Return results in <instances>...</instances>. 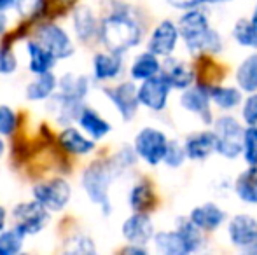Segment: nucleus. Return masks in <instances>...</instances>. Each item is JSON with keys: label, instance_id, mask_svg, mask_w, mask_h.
Masks as SVG:
<instances>
[{"label": "nucleus", "instance_id": "1", "mask_svg": "<svg viewBox=\"0 0 257 255\" xmlns=\"http://www.w3.org/2000/svg\"><path fill=\"white\" fill-rule=\"evenodd\" d=\"M98 35L108 51L122 55L142 41V27L126 9H117L100 23Z\"/></svg>", "mask_w": 257, "mask_h": 255}, {"label": "nucleus", "instance_id": "2", "mask_svg": "<svg viewBox=\"0 0 257 255\" xmlns=\"http://www.w3.org/2000/svg\"><path fill=\"white\" fill-rule=\"evenodd\" d=\"M179 32L182 34L186 46L191 53H219L222 49L220 35L208 27L205 13L198 9H189L179 23Z\"/></svg>", "mask_w": 257, "mask_h": 255}, {"label": "nucleus", "instance_id": "3", "mask_svg": "<svg viewBox=\"0 0 257 255\" xmlns=\"http://www.w3.org/2000/svg\"><path fill=\"white\" fill-rule=\"evenodd\" d=\"M119 175L117 168L110 161H95L82 173V187L88 197L102 206L103 213H110V201H108V189L115 177Z\"/></svg>", "mask_w": 257, "mask_h": 255}, {"label": "nucleus", "instance_id": "4", "mask_svg": "<svg viewBox=\"0 0 257 255\" xmlns=\"http://www.w3.org/2000/svg\"><path fill=\"white\" fill-rule=\"evenodd\" d=\"M215 136H217V152L227 159H234L243 150L245 131L240 123L231 116H222L215 121Z\"/></svg>", "mask_w": 257, "mask_h": 255}, {"label": "nucleus", "instance_id": "5", "mask_svg": "<svg viewBox=\"0 0 257 255\" xmlns=\"http://www.w3.org/2000/svg\"><path fill=\"white\" fill-rule=\"evenodd\" d=\"M49 218V210L41 204L37 199L27 201V203H20L14 206L13 210V220L14 227L21 229L25 234H37L42 229L48 225Z\"/></svg>", "mask_w": 257, "mask_h": 255}, {"label": "nucleus", "instance_id": "6", "mask_svg": "<svg viewBox=\"0 0 257 255\" xmlns=\"http://www.w3.org/2000/svg\"><path fill=\"white\" fill-rule=\"evenodd\" d=\"M168 140L165 133L154 128H144L139 135L135 136V152L139 157H142L146 163L158 164L165 161L166 150H168Z\"/></svg>", "mask_w": 257, "mask_h": 255}, {"label": "nucleus", "instance_id": "7", "mask_svg": "<svg viewBox=\"0 0 257 255\" xmlns=\"http://www.w3.org/2000/svg\"><path fill=\"white\" fill-rule=\"evenodd\" d=\"M72 197V187L63 178H51L34 187V199L44 204L49 211H60L68 204Z\"/></svg>", "mask_w": 257, "mask_h": 255}, {"label": "nucleus", "instance_id": "8", "mask_svg": "<svg viewBox=\"0 0 257 255\" xmlns=\"http://www.w3.org/2000/svg\"><path fill=\"white\" fill-rule=\"evenodd\" d=\"M35 41L53 53L58 60H67L74 55V42L70 35L54 23H44L35 32Z\"/></svg>", "mask_w": 257, "mask_h": 255}, {"label": "nucleus", "instance_id": "9", "mask_svg": "<svg viewBox=\"0 0 257 255\" xmlns=\"http://www.w3.org/2000/svg\"><path fill=\"white\" fill-rule=\"evenodd\" d=\"M172 84L166 79L165 74H158L151 79L142 81V86L139 88V100L142 105H146L151 110H163L168 100Z\"/></svg>", "mask_w": 257, "mask_h": 255}, {"label": "nucleus", "instance_id": "10", "mask_svg": "<svg viewBox=\"0 0 257 255\" xmlns=\"http://www.w3.org/2000/svg\"><path fill=\"white\" fill-rule=\"evenodd\" d=\"M229 238L243 252L257 253V220L248 215H236L229 222Z\"/></svg>", "mask_w": 257, "mask_h": 255}, {"label": "nucleus", "instance_id": "11", "mask_svg": "<svg viewBox=\"0 0 257 255\" xmlns=\"http://www.w3.org/2000/svg\"><path fill=\"white\" fill-rule=\"evenodd\" d=\"M84 109L82 100H77L74 96H68L65 93L58 91L49 98L48 102V110L51 112V116L56 119V123H60L61 126H70L74 121H77L81 110Z\"/></svg>", "mask_w": 257, "mask_h": 255}, {"label": "nucleus", "instance_id": "12", "mask_svg": "<svg viewBox=\"0 0 257 255\" xmlns=\"http://www.w3.org/2000/svg\"><path fill=\"white\" fill-rule=\"evenodd\" d=\"M107 98L114 103V107L119 110L124 121L133 119L137 109H139V89L132 84V82H122V84L115 86V88L105 89Z\"/></svg>", "mask_w": 257, "mask_h": 255}, {"label": "nucleus", "instance_id": "13", "mask_svg": "<svg viewBox=\"0 0 257 255\" xmlns=\"http://www.w3.org/2000/svg\"><path fill=\"white\" fill-rule=\"evenodd\" d=\"M154 234V225L153 220L147 213H135L128 217L122 224V236L126 238L128 243H135V245H146Z\"/></svg>", "mask_w": 257, "mask_h": 255}, {"label": "nucleus", "instance_id": "14", "mask_svg": "<svg viewBox=\"0 0 257 255\" xmlns=\"http://www.w3.org/2000/svg\"><path fill=\"white\" fill-rule=\"evenodd\" d=\"M179 30L172 21H163L156 27L149 39V51L158 56H168L177 46Z\"/></svg>", "mask_w": 257, "mask_h": 255}, {"label": "nucleus", "instance_id": "15", "mask_svg": "<svg viewBox=\"0 0 257 255\" xmlns=\"http://www.w3.org/2000/svg\"><path fill=\"white\" fill-rule=\"evenodd\" d=\"M184 109H187L189 112H194L203 119V123L210 124L212 123V112H210V96L208 91L203 86L198 88H187L186 93L180 98Z\"/></svg>", "mask_w": 257, "mask_h": 255}, {"label": "nucleus", "instance_id": "16", "mask_svg": "<svg viewBox=\"0 0 257 255\" xmlns=\"http://www.w3.org/2000/svg\"><path fill=\"white\" fill-rule=\"evenodd\" d=\"M58 140H60V145L67 152L75 154V156H86V154H89L95 149V142L91 138H88V136H84L74 126H65L63 131L58 136Z\"/></svg>", "mask_w": 257, "mask_h": 255}, {"label": "nucleus", "instance_id": "17", "mask_svg": "<svg viewBox=\"0 0 257 255\" xmlns=\"http://www.w3.org/2000/svg\"><path fill=\"white\" fill-rule=\"evenodd\" d=\"M122 68L121 55L117 53H98L93 58V77L96 81H110L119 75Z\"/></svg>", "mask_w": 257, "mask_h": 255}, {"label": "nucleus", "instance_id": "18", "mask_svg": "<svg viewBox=\"0 0 257 255\" xmlns=\"http://www.w3.org/2000/svg\"><path fill=\"white\" fill-rule=\"evenodd\" d=\"M184 147H186V154L189 159H206L212 152H217L215 131H203L193 135Z\"/></svg>", "mask_w": 257, "mask_h": 255}, {"label": "nucleus", "instance_id": "19", "mask_svg": "<svg viewBox=\"0 0 257 255\" xmlns=\"http://www.w3.org/2000/svg\"><path fill=\"white\" fill-rule=\"evenodd\" d=\"M27 51H28V56H30V65H28V67H30V70L34 72L35 75L51 72L54 68V65H56L58 58L49 49H46L41 42L28 41Z\"/></svg>", "mask_w": 257, "mask_h": 255}, {"label": "nucleus", "instance_id": "20", "mask_svg": "<svg viewBox=\"0 0 257 255\" xmlns=\"http://www.w3.org/2000/svg\"><path fill=\"white\" fill-rule=\"evenodd\" d=\"M56 88H58V79L53 72L39 74L37 77L27 86V98L30 100V102L49 100L54 95Z\"/></svg>", "mask_w": 257, "mask_h": 255}, {"label": "nucleus", "instance_id": "21", "mask_svg": "<svg viewBox=\"0 0 257 255\" xmlns=\"http://www.w3.org/2000/svg\"><path fill=\"white\" fill-rule=\"evenodd\" d=\"M77 123L93 140L103 138L112 129L110 124H108L98 112H95V110L89 109V107H84V109L81 110V114H79V117H77Z\"/></svg>", "mask_w": 257, "mask_h": 255}, {"label": "nucleus", "instance_id": "22", "mask_svg": "<svg viewBox=\"0 0 257 255\" xmlns=\"http://www.w3.org/2000/svg\"><path fill=\"white\" fill-rule=\"evenodd\" d=\"M224 211L220 210L217 204L213 203H206L203 206H198L191 211V220L198 225L203 231H212V229H217L220 224L224 222Z\"/></svg>", "mask_w": 257, "mask_h": 255}, {"label": "nucleus", "instance_id": "23", "mask_svg": "<svg viewBox=\"0 0 257 255\" xmlns=\"http://www.w3.org/2000/svg\"><path fill=\"white\" fill-rule=\"evenodd\" d=\"M74 28L82 42L91 41L96 34H100L98 21L89 7H77V11L74 13Z\"/></svg>", "mask_w": 257, "mask_h": 255}, {"label": "nucleus", "instance_id": "24", "mask_svg": "<svg viewBox=\"0 0 257 255\" xmlns=\"http://www.w3.org/2000/svg\"><path fill=\"white\" fill-rule=\"evenodd\" d=\"M156 248L159 250L161 253L166 255H186L191 253V248L187 245V241L184 239V236L180 234L179 231H163L158 232L154 238Z\"/></svg>", "mask_w": 257, "mask_h": 255}, {"label": "nucleus", "instance_id": "25", "mask_svg": "<svg viewBox=\"0 0 257 255\" xmlns=\"http://www.w3.org/2000/svg\"><path fill=\"white\" fill-rule=\"evenodd\" d=\"M58 89L68 96H74L77 100H84L89 91V81L84 75H77L74 72H68L61 79H58Z\"/></svg>", "mask_w": 257, "mask_h": 255}, {"label": "nucleus", "instance_id": "26", "mask_svg": "<svg viewBox=\"0 0 257 255\" xmlns=\"http://www.w3.org/2000/svg\"><path fill=\"white\" fill-rule=\"evenodd\" d=\"M130 204H132L133 211H139V213H149L151 210H154L156 194L153 187L146 182L137 184L130 192Z\"/></svg>", "mask_w": 257, "mask_h": 255}, {"label": "nucleus", "instance_id": "27", "mask_svg": "<svg viewBox=\"0 0 257 255\" xmlns=\"http://www.w3.org/2000/svg\"><path fill=\"white\" fill-rule=\"evenodd\" d=\"M159 68H161V65L158 62V55L149 51V53H142L140 56H137L135 62L132 65L130 74H132V77L135 79V81H146V79H151V77H154V75H158Z\"/></svg>", "mask_w": 257, "mask_h": 255}, {"label": "nucleus", "instance_id": "28", "mask_svg": "<svg viewBox=\"0 0 257 255\" xmlns=\"http://www.w3.org/2000/svg\"><path fill=\"white\" fill-rule=\"evenodd\" d=\"M236 194L241 201L250 204H257V166L245 170L234 184Z\"/></svg>", "mask_w": 257, "mask_h": 255}, {"label": "nucleus", "instance_id": "29", "mask_svg": "<svg viewBox=\"0 0 257 255\" xmlns=\"http://www.w3.org/2000/svg\"><path fill=\"white\" fill-rule=\"evenodd\" d=\"M236 81L241 91L255 93L257 91V55H250L238 67Z\"/></svg>", "mask_w": 257, "mask_h": 255}, {"label": "nucleus", "instance_id": "30", "mask_svg": "<svg viewBox=\"0 0 257 255\" xmlns=\"http://www.w3.org/2000/svg\"><path fill=\"white\" fill-rule=\"evenodd\" d=\"M163 74L166 75V79L170 81L172 88H177V89H187L194 79L193 72L184 63H179V62H168Z\"/></svg>", "mask_w": 257, "mask_h": 255}, {"label": "nucleus", "instance_id": "31", "mask_svg": "<svg viewBox=\"0 0 257 255\" xmlns=\"http://www.w3.org/2000/svg\"><path fill=\"white\" fill-rule=\"evenodd\" d=\"M208 91L210 100H213L217 107L220 109H233L241 102V93L236 88H219V86H210L205 88Z\"/></svg>", "mask_w": 257, "mask_h": 255}, {"label": "nucleus", "instance_id": "32", "mask_svg": "<svg viewBox=\"0 0 257 255\" xmlns=\"http://www.w3.org/2000/svg\"><path fill=\"white\" fill-rule=\"evenodd\" d=\"M27 238L21 229L13 227L9 231H0V255H16L23 248V241Z\"/></svg>", "mask_w": 257, "mask_h": 255}, {"label": "nucleus", "instance_id": "33", "mask_svg": "<svg viewBox=\"0 0 257 255\" xmlns=\"http://www.w3.org/2000/svg\"><path fill=\"white\" fill-rule=\"evenodd\" d=\"M177 231L184 236V239H186L187 245H189L191 252H196V250H200L201 246H203L205 239H203V234H201V229L198 227L191 218L189 220L180 218L179 224H177Z\"/></svg>", "mask_w": 257, "mask_h": 255}, {"label": "nucleus", "instance_id": "34", "mask_svg": "<svg viewBox=\"0 0 257 255\" xmlns=\"http://www.w3.org/2000/svg\"><path fill=\"white\" fill-rule=\"evenodd\" d=\"M233 35L240 46L257 49V28L252 25V21L240 20L236 25H234Z\"/></svg>", "mask_w": 257, "mask_h": 255}, {"label": "nucleus", "instance_id": "35", "mask_svg": "<svg viewBox=\"0 0 257 255\" xmlns=\"http://www.w3.org/2000/svg\"><path fill=\"white\" fill-rule=\"evenodd\" d=\"M243 154L248 164L257 166V128L250 126L245 129L243 136Z\"/></svg>", "mask_w": 257, "mask_h": 255}, {"label": "nucleus", "instance_id": "36", "mask_svg": "<svg viewBox=\"0 0 257 255\" xmlns=\"http://www.w3.org/2000/svg\"><path fill=\"white\" fill-rule=\"evenodd\" d=\"M67 252L72 253H95V243L89 236L86 234H75L68 239V246H67Z\"/></svg>", "mask_w": 257, "mask_h": 255}, {"label": "nucleus", "instance_id": "37", "mask_svg": "<svg viewBox=\"0 0 257 255\" xmlns=\"http://www.w3.org/2000/svg\"><path fill=\"white\" fill-rule=\"evenodd\" d=\"M18 126V117L11 107L0 105V135L9 136L14 133V129Z\"/></svg>", "mask_w": 257, "mask_h": 255}, {"label": "nucleus", "instance_id": "38", "mask_svg": "<svg viewBox=\"0 0 257 255\" xmlns=\"http://www.w3.org/2000/svg\"><path fill=\"white\" fill-rule=\"evenodd\" d=\"M186 147H180L177 142L168 143V150H166V156H165V163L172 168H177L182 164V161L186 159Z\"/></svg>", "mask_w": 257, "mask_h": 255}, {"label": "nucleus", "instance_id": "39", "mask_svg": "<svg viewBox=\"0 0 257 255\" xmlns=\"http://www.w3.org/2000/svg\"><path fill=\"white\" fill-rule=\"evenodd\" d=\"M18 68V60L9 48H0V75H11Z\"/></svg>", "mask_w": 257, "mask_h": 255}, {"label": "nucleus", "instance_id": "40", "mask_svg": "<svg viewBox=\"0 0 257 255\" xmlns=\"http://www.w3.org/2000/svg\"><path fill=\"white\" fill-rule=\"evenodd\" d=\"M44 6V0H16V9L20 13V16L23 18H32L41 11V7Z\"/></svg>", "mask_w": 257, "mask_h": 255}, {"label": "nucleus", "instance_id": "41", "mask_svg": "<svg viewBox=\"0 0 257 255\" xmlns=\"http://www.w3.org/2000/svg\"><path fill=\"white\" fill-rule=\"evenodd\" d=\"M243 119L248 126H255L257 124V93L248 96L247 102L243 105Z\"/></svg>", "mask_w": 257, "mask_h": 255}, {"label": "nucleus", "instance_id": "42", "mask_svg": "<svg viewBox=\"0 0 257 255\" xmlns=\"http://www.w3.org/2000/svg\"><path fill=\"white\" fill-rule=\"evenodd\" d=\"M170 6L177 7V9H196L198 6L203 4V0H168Z\"/></svg>", "mask_w": 257, "mask_h": 255}, {"label": "nucleus", "instance_id": "43", "mask_svg": "<svg viewBox=\"0 0 257 255\" xmlns=\"http://www.w3.org/2000/svg\"><path fill=\"white\" fill-rule=\"evenodd\" d=\"M7 28V16H6V11H0V35L6 32Z\"/></svg>", "mask_w": 257, "mask_h": 255}, {"label": "nucleus", "instance_id": "44", "mask_svg": "<svg viewBox=\"0 0 257 255\" xmlns=\"http://www.w3.org/2000/svg\"><path fill=\"white\" fill-rule=\"evenodd\" d=\"M14 6H16V0H0V11H7Z\"/></svg>", "mask_w": 257, "mask_h": 255}, {"label": "nucleus", "instance_id": "45", "mask_svg": "<svg viewBox=\"0 0 257 255\" xmlns=\"http://www.w3.org/2000/svg\"><path fill=\"white\" fill-rule=\"evenodd\" d=\"M6 220H7V213H6V210L0 206V231L6 229Z\"/></svg>", "mask_w": 257, "mask_h": 255}, {"label": "nucleus", "instance_id": "46", "mask_svg": "<svg viewBox=\"0 0 257 255\" xmlns=\"http://www.w3.org/2000/svg\"><path fill=\"white\" fill-rule=\"evenodd\" d=\"M4 152H6V143H4V140H2V135H0V159H2Z\"/></svg>", "mask_w": 257, "mask_h": 255}, {"label": "nucleus", "instance_id": "47", "mask_svg": "<svg viewBox=\"0 0 257 255\" xmlns=\"http://www.w3.org/2000/svg\"><path fill=\"white\" fill-rule=\"evenodd\" d=\"M252 25H254V27L257 28V7H255V9H254V14H252Z\"/></svg>", "mask_w": 257, "mask_h": 255}, {"label": "nucleus", "instance_id": "48", "mask_svg": "<svg viewBox=\"0 0 257 255\" xmlns=\"http://www.w3.org/2000/svg\"><path fill=\"white\" fill-rule=\"evenodd\" d=\"M219 2H227V0H203V4H219Z\"/></svg>", "mask_w": 257, "mask_h": 255}]
</instances>
